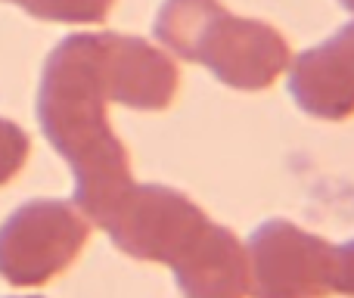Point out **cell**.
<instances>
[{
    "label": "cell",
    "mask_w": 354,
    "mask_h": 298,
    "mask_svg": "<svg viewBox=\"0 0 354 298\" xmlns=\"http://www.w3.org/2000/svg\"><path fill=\"white\" fill-rule=\"evenodd\" d=\"M109 103L100 31L62 37L44 62L37 122L72 168L78 212L97 227L134 187L131 156L106 115Z\"/></svg>",
    "instance_id": "obj_1"
},
{
    "label": "cell",
    "mask_w": 354,
    "mask_h": 298,
    "mask_svg": "<svg viewBox=\"0 0 354 298\" xmlns=\"http://www.w3.org/2000/svg\"><path fill=\"white\" fill-rule=\"evenodd\" d=\"M153 35L177 59L205 66L233 91H268L292 62L289 41L274 25L233 16L221 0H165Z\"/></svg>",
    "instance_id": "obj_2"
},
{
    "label": "cell",
    "mask_w": 354,
    "mask_h": 298,
    "mask_svg": "<svg viewBox=\"0 0 354 298\" xmlns=\"http://www.w3.org/2000/svg\"><path fill=\"white\" fill-rule=\"evenodd\" d=\"M91 221L62 199H31L0 224V277L12 286H44L81 255Z\"/></svg>",
    "instance_id": "obj_3"
},
{
    "label": "cell",
    "mask_w": 354,
    "mask_h": 298,
    "mask_svg": "<svg viewBox=\"0 0 354 298\" xmlns=\"http://www.w3.org/2000/svg\"><path fill=\"white\" fill-rule=\"evenodd\" d=\"M255 298H330L336 292V245L286 218L258 224L245 239Z\"/></svg>",
    "instance_id": "obj_4"
},
{
    "label": "cell",
    "mask_w": 354,
    "mask_h": 298,
    "mask_svg": "<svg viewBox=\"0 0 354 298\" xmlns=\"http://www.w3.org/2000/svg\"><path fill=\"white\" fill-rule=\"evenodd\" d=\"M100 227L124 255L171 268L208 227V214L174 187L134 183Z\"/></svg>",
    "instance_id": "obj_5"
},
{
    "label": "cell",
    "mask_w": 354,
    "mask_h": 298,
    "mask_svg": "<svg viewBox=\"0 0 354 298\" xmlns=\"http://www.w3.org/2000/svg\"><path fill=\"white\" fill-rule=\"evenodd\" d=\"M103 37V75L109 100L137 112H162L180 91L174 59L156 44L134 35L100 31Z\"/></svg>",
    "instance_id": "obj_6"
},
{
    "label": "cell",
    "mask_w": 354,
    "mask_h": 298,
    "mask_svg": "<svg viewBox=\"0 0 354 298\" xmlns=\"http://www.w3.org/2000/svg\"><path fill=\"white\" fill-rule=\"evenodd\" d=\"M289 97L305 115L348 122L354 115V22L289 62Z\"/></svg>",
    "instance_id": "obj_7"
},
{
    "label": "cell",
    "mask_w": 354,
    "mask_h": 298,
    "mask_svg": "<svg viewBox=\"0 0 354 298\" xmlns=\"http://www.w3.org/2000/svg\"><path fill=\"white\" fill-rule=\"evenodd\" d=\"M183 298H249V252L245 243L224 224L208 221L196 243L171 264Z\"/></svg>",
    "instance_id": "obj_8"
},
{
    "label": "cell",
    "mask_w": 354,
    "mask_h": 298,
    "mask_svg": "<svg viewBox=\"0 0 354 298\" xmlns=\"http://www.w3.org/2000/svg\"><path fill=\"white\" fill-rule=\"evenodd\" d=\"M22 6L28 16L44 22H66V25H100L109 19L115 0H10Z\"/></svg>",
    "instance_id": "obj_9"
},
{
    "label": "cell",
    "mask_w": 354,
    "mask_h": 298,
    "mask_svg": "<svg viewBox=\"0 0 354 298\" xmlns=\"http://www.w3.org/2000/svg\"><path fill=\"white\" fill-rule=\"evenodd\" d=\"M31 140L16 122L0 118V187L10 183L12 177L22 171V165L28 162Z\"/></svg>",
    "instance_id": "obj_10"
},
{
    "label": "cell",
    "mask_w": 354,
    "mask_h": 298,
    "mask_svg": "<svg viewBox=\"0 0 354 298\" xmlns=\"http://www.w3.org/2000/svg\"><path fill=\"white\" fill-rule=\"evenodd\" d=\"M336 292L354 298V239L336 245Z\"/></svg>",
    "instance_id": "obj_11"
},
{
    "label": "cell",
    "mask_w": 354,
    "mask_h": 298,
    "mask_svg": "<svg viewBox=\"0 0 354 298\" xmlns=\"http://www.w3.org/2000/svg\"><path fill=\"white\" fill-rule=\"evenodd\" d=\"M339 6H345L348 12H354V0H339Z\"/></svg>",
    "instance_id": "obj_12"
},
{
    "label": "cell",
    "mask_w": 354,
    "mask_h": 298,
    "mask_svg": "<svg viewBox=\"0 0 354 298\" xmlns=\"http://www.w3.org/2000/svg\"><path fill=\"white\" fill-rule=\"evenodd\" d=\"M31 298H37V295H31Z\"/></svg>",
    "instance_id": "obj_13"
}]
</instances>
